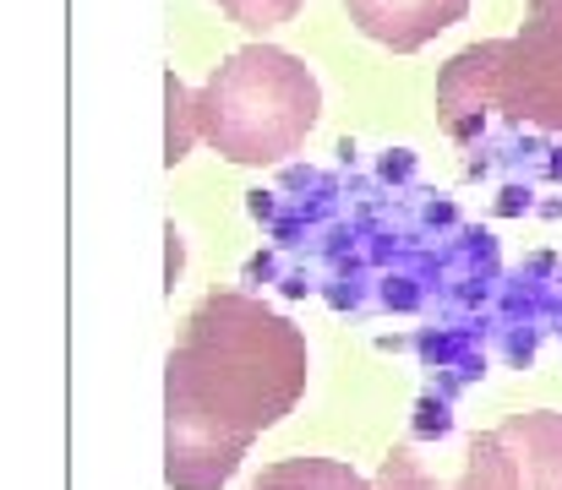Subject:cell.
Listing matches in <instances>:
<instances>
[{
  "label": "cell",
  "mask_w": 562,
  "mask_h": 490,
  "mask_svg": "<svg viewBox=\"0 0 562 490\" xmlns=\"http://www.w3.org/2000/svg\"><path fill=\"white\" fill-rule=\"evenodd\" d=\"M306 332L246 289H218L187 317L165 360V480L224 490L262 431L306 392Z\"/></svg>",
  "instance_id": "6da1fadb"
},
{
  "label": "cell",
  "mask_w": 562,
  "mask_h": 490,
  "mask_svg": "<svg viewBox=\"0 0 562 490\" xmlns=\"http://www.w3.org/2000/svg\"><path fill=\"white\" fill-rule=\"evenodd\" d=\"M376 490H525V475L503 431L437 425L404 436L382 458Z\"/></svg>",
  "instance_id": "277c9868"
},
{
  "label": "cell",
  "mask_w": 562,
  "mask_h": 490,
  "mask_svg": "<svg viewBox=\"0 0 562 490\" xmlns=\"http://www.w3.org/2000/svg\"><path fill=\"white\" fill-rule=\"evenodd\" d=\"M437 110L464 148L492 126L562 132V0H530L514 38L459 49L437 77Z\"/></svg>",
  "instance_id": "7a4b0ae2"
},
{
  "label": "cell",
  "mask_w": 562,
  "mask_h": 490,
  "mask_svg": "<svg viewBox=\"0 0 562 490\" xmlns=\"http://www.w3.org/2000/svg\"><path fill=\"white\" fill-rule=\"evenodd\" d=\"M345 5L367 38L398 49V55L431 44L442 27L464 22V11H470V0H345Z\"/></svg>",
  "instance_id": "5b68a950"
},
{
  "label": "cell",
  "mask_w": 562,
  "mask_h": 490,
  "mask_svg": "<svg viewBox=\"0 0 562 490\" xmlns=\"http://www.w3.org/2000/svg\"><path fill=\"white\" fill-rule=\"evenodd\" d=\"M246 33H273V27H284L295 11H301V0H218Z\"/></svg>",
  "instance_id": "ba28073f"
},
{
  "label": "cell",
  "mask_w": 562,
  "mask_h": 490,
  "mask_svg": "<svg viewBox=\"0 0 562 490\" xmlns=\"http://www.w3.org/2000/svg\"><path fill=\"white\" fill-rule=\"evenodd\" d=\"M165 93H170V153L165 159L181 163L187 159V148L196 143V121H191V93L176 82V71L165 77Z\"/></svg>",
  "instance_id": "9c48e42d"
},
{
  "label": "cell",
  "mask_w": 562,
  "mask_h": 490,
  "mask_svg": "<svg viewBox=\"0 0 562 490\" xmlns=\"http://www.w3.org/2000/svg\"><path fill=\"white\" fill-rule=\"evenodd\" d=\"M323 115V88L306 60L273 44H246L213 66L191 93L196 137L213 143L229 163H279L306 148Z\"/></svg>",
  "instance_id": "3957f363"
},
{
  "label": "cell",
  "mask_w": 562,
  "mask_h": 490,
  "mask_svg": "<svg viewBox=\"0 0 562 490\" xmlns=\"http://www.w3.org/2000/svg\"><path fill=\"white\" fill-rule=\"evenodd\" d=\"M497 431H503L508 447L519 453L525 490H562V409L508 414Z\"/></svg>",
  "instance_id": "8992f818"
},
{
  "label": "cell",
  "mask_w": 562,
  "mask_h": 490,
  "mask_svg": "<svg viewBox=\"0 0 562 490\" xmlns=\"http://www.w3.org/2000/svg\"><path fill=\"white\" fill-rule=\"evenodd\" d=\"M251 490H376V486H367L339 458H284V464H268L251 480Z\"/></svg>",
  "instance_id": "52a82bcc"
}]
</instances>
